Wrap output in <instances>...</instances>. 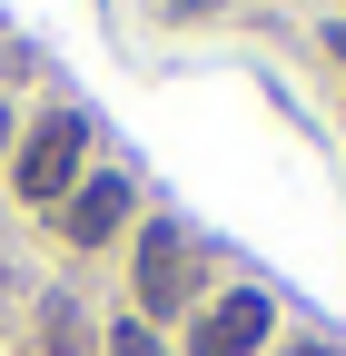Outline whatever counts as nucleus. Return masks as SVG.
<instances>
[{"label": "nucleus", "instance_id": "7ed1b4c3", "mask_svg": "<svg viewBox=\"0 0 346 356\" xmlns=\"http://www.w3.org/2000/svg\"><path fill=\"white\" fill-rule=\"evenodd\" d=\"M129 228V178L119 168H99L90 188H69V248H109Z\"/></svg>", "mask_w": 346, "mask_h": 356}, {"label": "nucleus", "instance_id": "f03ea898", "mask_svg": "<svg viewBox=\"0 0 346 356\" xmlns=\"http://www.w3.org/2000/svg\"><path fill=\"white\" fill-rule=\"evenodd\" d=\"M267 327H277L267 287H228V297H208V317H198L188 356H247V346H267Z\"/></svg>", "mask_w": 346, "mask_h": 356}, {"label": "nucleus", "instance_id": "0eeeda50", "mask_svg": "<svg viewBox=\"0 0 346 356\" xmlns=\"http://www.w3.org/2000/svg\"><path fill=\"white\" fill-rule=\"evenodd\" d=\"M0 149H10V109H0Z\"/></svg>", "mask_w": 346, "mask_h": 356}, {"label": "nucleus", "instance_id": "20e7f679", "mask_svg": "<svg viewBox=\"0 0 346 356\" xmlns=\"http://www.w3.org/2000/svg\"><path fill=\"white\" fill-rule=\"evenodd\" d=\"M188 277H198V248H188L179 228H158V238L139 248V307H158V317H168V307L188 297Z\"/></svg>", "mask_w": 346, "mask_h": 356}, {"label": "nucleus", "instance_id": "39448f33", "mask_svg": "<svg viewBox=\"0 0 346 356\" xmlns=\"http://www.w3.org/2000/svg\"><path fill=\"white\" fill-rule=\"evenodd\" d=\"M109 356H168V346H158L149 327H109Z\"/></svg>", "mask_w": 346, "mask_h": 356}, {"label": "nucleus", "instance_id": "423d86ee", "mask_svg": "<svg viewBox=\"0 0 346 356\" xmlns=\"http://www.w3.org/2000/svg\"><path fill=\"white\" fill-rule=\"evenodd\" d=\"M327 50H336V60H346V20H327Z\"/></svg>", "mask_w": 346, "mask_h": 356}, {"label": "nucleus", "instance_id": "f257e3e1", "mask_svg": "<svg viewBox=\"0 0 346 356\" xmlns=\"http://www.w3.org/2000/svg\"><path fill=\"white\" fill-rule=\"evenodd\" d=\"M79 159H90V119H79V109H50V119H40L30 139H20L10 188L50 208V198H69V188H79Z\"/></svg>", "mask_w": 346, "mask_h": 356}]
</instances>
